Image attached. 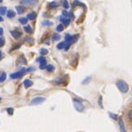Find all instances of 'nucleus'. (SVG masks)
I'll list each match as a JSON object with an SVG mask.
<instances>
[{
	"mask_svg": "<svg viewBox=\"0 0 132 132\" xmlns=\"http://www.w3.org/2000/svg\"><path fill=\"white\" fill-rule=\"evenodd\" d=\"M2 59V52H1V50H0V60Z\"/></svg>",
	"mask_w": 132,
	"mask_h": 132,
	"instance_id": "nucleus-36",
	"label": "nucleus"
},
{
	"mask_svg": "<svg viewBox=\"0 0 132 132\" xmlns=\"http://www.w3.org/2000/svg\"><path fill=\"white\" fill-rule=\"evenodd\" d=\"M6 79V74L5 72H2L1 75H0V82H4Z\"/></svg>",
	"mask_w": 132,
	"mask_h": 132,
	"instance_id": "nucleus-17",
	"label": "nucleus"
},
{
	"mask_svg": "<svg viewBox=\"0 0 132 132\" xmlns=\"http://www.w3.org/2000/svg\"><path fill=\"white\" fill-rule=\"evenodd\" d=\"M20 3L24 6H35L38 5V0H21Z\"/></svg>",
	"mask_w": 132,
	"mask_h": 132,
	"instance_id": "nucleus-2",
	"label": "nucleus"
},
{
	"mask_svg": "<svg viewBox=\"0 0 132 132\" xmlns=\"http://www.w3.org/2000/svg\"><path fill=\"white\" fill-rule=\"evenodd\" d=\"M109 115L111 116V118H112L113 120H118V115L117 114H114V113H112V112H109Z\"/></svg>",
	"mask_w": 132,
	"mask_h": 132,
	"instance_id": "nucleus-26",
	"label": "nucleus"
},
{
	"mask_svg": "<svg viewBox=\"0 0 132 132\" xmlns=\"http://www.w3.org/2000/svg\"><path fill=\"white\" fill-rule=\"evenodd\" d=\"M23 85H24L25 88H29L33 85V82L31 80H30V79H25V80L23 81Z\"/></svg>",
	"mask_w": 132,
	"mask_h": 132,
	"instance_id": "nucleus-7",
	"label": "nucleus"
},
{
	"mask_svg": "<svg viewBox=\"0 0 132 132\" xmlns=\"http://www.w3.org/2000/svg\"><path fill=\"white\" fill-rule=\"evenodd\" d=\"M46 101V98L41 97V96H38V97H35L31 100V104H40L42 103H44Z\"/></svg>",
	"mask_w": 132,
	"mask_h": 132,
	"instance_id": "nucleus-5",
	"label": "nucleus"
},
{
	"mask_svg": "<svg viewBox=\"0 0 132 132\" xmlns=\"http://www.w3.org/2000/svg\"><path fill=\"white\" fill-rule=\"evenodd\" d=\"M116 86L119 88V90L123 94H126V93L129 92V85H128V83L126 81L122 80V79H120V80H118L116 82Z\"/></svg>",
	"mask_w": 132,
	"mask_h": 132,
	"instance_id": "nucleus-1",
	"label": "nucleus"
},
{
	"mask_svg": "<svg viewBox=\"0 0 132 132\" xmlns=\"http://www.w3.org/2000/svg\"><path fill=\"white\" fill-rule=\"evenodd\" d=\"M59 5H60V4L58 3V2H56V1L51 2V3L49 4V7H50V8H56V7H58Z\"/></svg>",
	"mask_w": 132,
	"mask_h": 132,
	"instance_id": "nucleus-11",
	"label": "nucleus"
},
{
	"mask_svg": "<svg viewBox=\"0 0 132 132\" xmlns=\"http://www.w3.org/2000/svg\"><path fill=\"white\" fill-rule=\"evenodd\" d=\"M60 20H61V22H63V26H68V25L70 24V22H71V19L70 18H65V17L63 18V17H62Z\"/></svg>",
	"mask_w": 132,
	"mask_h": 132,
	"instance_id": "nucleus-8",
	"label": "nucleus"
},
{
	"mask_svg": "<svg viewBox=\"0 0 132 132\" xmlns=\"http://www.w3.org/2000/svg\"><path fill=\"white\" fill-rule=\"evenodd\" d=\"M119 124H120V129H121V132H126V129H125V125L123 123V121L121 119L119 120Z\"/></svg>",
	"mask_w": 132,
	"mask_h": 132,
	"instance_id": "nucleus-9",
	"label": "nucleus"
},
{
	"mask_svg": "<svg viewBox=\"0 0 132 132\" xmlns=\"http://www.w3.org/2000/svg\"><path fill=\"white\" fill-rule=\"evenodd\" d=\"M39 68L41 70H43V69H46V61H45V62H42V63H40V64H39Z\"/></svg>",
	"mask_w": 132,
	"mask_h": 132,
	"instance_id": "nucleus-22",
	"label": "nucleus"
},
{
	"mask_svg": "<svg viewBox=\"0 0 132 132\" xmlns=\"http://www.w3.org/2000/svg\"><path fill=\"white\" fill-rule=\"evenodd\" d=\"M37 61L38 62V63H42V62H45V61H46V58L44 57L43 55L41 56V57H39V58H38V60H37Z\"/></svg>",
	"mask_w": 132,
	"mask_h": 132,
	"instance_id": "nucleus-28",
	"label": "nucleus"
},
{
	"mask_svg": "<svg viewBox=\"0 0 132 132\" xmlns=\"http://www.w3.org/2000/svg\"><path fill=\"white\" fill-rule=\"evenodd\" d=\"M73 102H74V107H75V109H76L78 112H83V111H84L85 107H84V105L82 104V103L79 102V101L77 100V99H74V100H73Z\"/></svg>",
	"mask_w": 132,
	"mask_h": 132,
	"instance_id": "nucleus-4",
	"label": "nucleus"
},
{
	"mask_svg": "<svg viewBox=\"0 0 132 132\" xmlns=\"http://www.w3.org/2000/svg\"><path fill=\"white\" fill-rule=\"evenodd\" d=\"M25 41H30V42H33L32 38H25Z\"/></svg>",
	"mask_w": 132,
	"mask_h": 132,
	"instance_id": "nucleus-33",
	"label": "nucleus"
},
{
	"mask_svg": "<svg viewBox=\"0 0 132 132\" xmlns=\"http://www.w3.org/2000/svg\"><path fill=\"white\" fill-rule=\"evenodd\" d=\"M0 101H1V98H0Z\"/></svg>",
	"mask_w": 132,
	"mask_h": 132,
	"instance_id": "nucleus-38",
	"label": "nucleus"
},
{
	"mask_svg": "<svg viewBox=\"0 0 132 132\" xmlns=\"http://www.w3.org/2000/svg\"><path fill=\"white\" fill-rule=\"evenodd\" d=\"M0 22H4V19L2 16H0Z\"/></svg>",
	"mask_w": 132,
	"mask_h": 132,
	"instance_id": "nucleus-35",
	"label": "nucleus"
},
{
	"mask_svg": "<svg viewBox=\"0 0 132 132\" xmlns=\"http://www.w3.org/2000/svg\"><path fill=\"white\" fill-rule=\"evenodd\" d=\"M7 17L8 18H13V17L15 16V13L13 11H12V10H9V11H7Z\"/></svg>",
	"mask_w": 132,
	"mask_h": 132,
	"instance_id": "nucleus-15",
	"label": "nucleus"
},
{
	"mask_svg": "<svg viewBox=\"0 0 132 132\" xmlns=\"http://www.w3.org/2000/svg\"><path fill=\"white\" fill-rule=\"evenodd\" d=\"M46 71H49V72H53V71H55V66L52 64H48V65H46Z\"/></svg>",
	"mask_w": 132,
	"mask_h": 132,
	"instance_id": "nucleus-14",
	"label": "nucleus"
},
{
	"mask_svg": "<svg viewBox=\"0 0 132 132\" xmlns=\"http://www.w3.org/2000/svg\"><path fill=\"white\" fill-rule=\"evenodd\" d=\"M2 2H3V0H0V3H2Z\"/></svg>",
	"mask_w": 132,
	"mask_h": 132,
	"instance_id": "nucleus-37",
	"label": "nucleus"
},
{
	"mask_svg": "<svg viewBox=\"0 0 132 132\" xmlns=\"http://www.w3.org/2000/svg\"><path fill=\"white\" fill-rule=\"evenodd\" d=\"M6 13V7L5 6H1L0 7V14L1 15H4Z\"/></svg>",
	"mask_w": 132,
	"mask_h": 132,
	"instance_id": "nucleus-19",
	"label": "nucleus"
},
{
	"mask_svg": "<svg viewBox=\"0 0 132 132\" xmlns=\"http://www.w3.org/2000/svg\"><path fill=\"white\" fill-rule=\"evenodd\" d=\"M63 28H64V26H63V24H60L57 26V28H56V30H57L58 32H62L63 30Z\"/></svg>",
	"mask_w": 132,
	"mask_h": 132,
	"instance_id": "nucleus-21",
	"label": "nucleus"
},
{
	"mask_svg": "<svg viewBox=\"0 0 132 132\" xmlns=\"http://www.w3.org/2000/svg\"><path fill=\"white\" fill-rule=\"evenodd\" d=\"M19 22L22 23V24H26V23L28 22V19L27 18H21L20 20H19Z\"/></svg>",
	"mask_w": 132,
	"mask_h": 132,
	"instance_id": "nucleus-24",
	"label": "nucleus"
},
{
	"mask_svg": "<svg viewBox=\"0 0 132 132\" xmlns=\"http://www.w3.org/2000/svg\"><path fill=\"white\" fill-rule=\"evenodd\" d=\"M65 46H66V42L65 41L61 42V43H59L57 45V48H58V49H64Z\"/></svg>",
	"mask_w": 132,
	"mask_h": 132,
	"instance_id": "nucleus-16",
	"label": "nucleus"
},
{
	"mask_svg": "<svg viewBox=\"0 0 132 132\" xmlns=\"http://www.w3.org/2000/svg\"><path fill=\"white\" fill-rule=\"evenodd\" d=\"M5 38H3L2 36H0V47H2V46H4V45H5Z\"/></svg>",
	"mask_w": 132,
	"mask_h": 132,
	"instance_id": "nucleus-25",
	"label": "nucleus"
},
{
	"mask_svg": "<svg viewBox=\"0 0 132 132\" xmlns=\"http://www.w3.org/2000/svg\"><path fill=\"white\" fill-rule=\"evenodd\" d=\"M63 82H64V79L63 78H59V79L55 81V83H56V84H62Z\"/></svg>",
	"mask_w": 132,
	"mask_h": 132,
	"instance_id": "nucleus-23",
	"label": "nucleus"
},
{
	"mask_svg": "<svg viewBox=\"0 0 132 132\" xmlns=\"http://www.w3.org/2000/svg\"><path fill=\"white\" fill-rule=\"evenodd\" d=\"M60 38H61V36H60L58 33H55V34L53 35V39L55 40V41H57V40H59Z\"/></svg>",
	"mask_w": 132,
	"mask_h": 132,
	"instance_id": "nucleus-20",
	"label": "nucleus"
},
{
	"mask_svg": "<svg viewBox=\"0 0 132 132\" xmlns=\"http://www.w3.org/2000/svg\"><path fill=\"white\" fill-rule=\"evenodd\" d=\"M24 30H25V31H26L27 33H28V34H32V32H33L31 27L29 26V25H26V26L24 27Z\"/></svg>",
	"mask_w": 132,
	"mask_h": 132,
	"instance_id": "nucleus-12",
	"label": "nucleus"
},
{
	"mask_svg": "<svg viewBox=\"0 0 132 132\" xmlns=\"http://www.w3.org/2000/svg\"><path fill=\"white\" fill-rule=\"evenodd\" d=\"M26 71H27V70L25 69V68H22L21 71H17V72H14V73H13V74H11L10 78H11V79H20L21 77L24 75V73L26 72Z\"/></svg>",
	"mask_w": 132,
	"mask_h": 132,
	"instance_id": "nucleus-3",
	"label": "nucleus"
},
{
	"mask_svg": "<svg viewBox=\"0 0 132 132\" xmlns=\"http://www.w3.org/2000/svg\"><path fill=\"white\" fill-rule=\"evenodd\" d=\"M90 79H91L90 77H88V78H87L86 79H85V80H83L82 84H87V83H88V81L90 80Z\"/></svg>",
	"mask_w": 132,
	"mask_h": 132,
	"instance_id": "nucleus-32",
	"label": "nucleus"
},
{
	"mask_svg": "<svg viewBox=\"0 0 132 132\" xmlns=\"http://www.w3.org/2000/svg\"><path fill=\"white\" fill-rule=\"evenodd\" d=\"M128 118H129V120L130 121H132V110H130L129 112V113H128Z\"/></svg>",
	"mask_w": 132,
	"mask_h": 132,
	"instance_id": "nucleus-31",
	"label": "nucleus"
},
{
	"mask_svg": "<svg viewBox=\"0 0 132 132\" xmlns=\"http://www.w3.org/2000/svg\"><path fill=\"white\" fill-rule=\"evenodd\" d=\"M11 35L13 36V38H15V39H19V38L22 36V33L19 30H12L11 31Z\"/></svg>",
	"mask_w": 132,
	"mask_h": 132,
	"instance_id": "nucleus-6",
	"label": "nucleus"
},
{
	"mask_svg": "<svg viewBox=\"0 0 132 132\" xmlns=\"http://www.w3.org/2000/svg\"><path fill=\"white\" fill-rule=\"evenodd\" d=\"M39 53H40V55H43V56L44 55H46L48 54V50L46 49V48H42V49H40Z\"/></svg>",
	"mask_w": 132,
	"mask_h": 132,
	"instance_id": "nucleus-18",
	"label": "nucleus"
},
{
	"mask_svg": "<svg viewBox=\"0 0 132 132\" xmlns=\"http://www.w3.org/2000/svg\"><path fill=\"white\" fill-rule=\"evenodd\" d=\"M16 10H17V13H18L19 14H22V13H24L25 9H24V7H22V6H20V5H18V6H16Z\"/></svg>",
	"mask_w": 132,
	"mask_h": 132,
	"instance_id": "nucleus-13",
	"label": "nucleus"
},
{
	"mask_svg": "<svg viewBox=\"0 0 132 132\" xmlns=\"http://www.w3.org/2000/svg\"><path fill=\"white\" fill-rule=\"evenodd\" d=\"M3 32H4L3 28H0V36H2V35H3Z\"/></svg>",
	"mask_w": 132,
	"mask_h": 132,
	"instance_id": "nucleus-34",
	"label": "nucleus"
},
{
	"mask_svg": "<svg viewBox=\"0 0 132 132\" xmlns=\"http://www.w3.org/2000/svg\"><path fill=\"white\" fill-rule=\"evenodd\" d=\"M63 7H64L65 9H68V8H69V3H68L67 0H63Z\"/></svg>",
	"mask_w": 132,
	"mask_h": 132,
	"instance_id": "nucleus-27",
	"label": "nucleus"
},
{
	"mask_svg": "<svg viewBox=\"0 0 132 132\" xmlns=\"http://www.w3.org/2000/svg\"><path fill=\"white\" fill-rule=\"evenodd\" d=\"M13 111H14V110H13V108H7V109H6V112H8L10 115H13Z\"/></svg>",
	"mask_w": 132,
	"mask_h": 132,
	"instance_id": "nucleus-30",
	"label": "nucleus"
},
{
	"mask_svg": "<svg viewBox=\"0 0 132 132\" xmlns=\"http://www.w3.org/2000/svg\"><path fill=\"white\" fill-rule=\"evenodd\" d=\"M36 17H37V13H34V12H33V13H29V14L27 15V19H28V20H30V21L34 20Z\"/></svg>",
	"mask_w": 132,
	"mask_h": 132,
	"instance_id": "nucleus-10",
	"label": "nucleus"
},
{
	"mask_svg": "<svg viewBox=\"0 0 132 132\" xmlns=\"http://www.w3.org/2000/svg\"><path fill=\"white\" fill-rule=\"evenodd\" d=\"M52 24L53 23L50 22L49 21H45V22H43V25H45V26H51Z\"/></svg>",
	"mask_w": 132,
	"mask_h": 132,
	"instance_id": "nucleus-29",
	"label": "nucleus"
}]
</instances>
